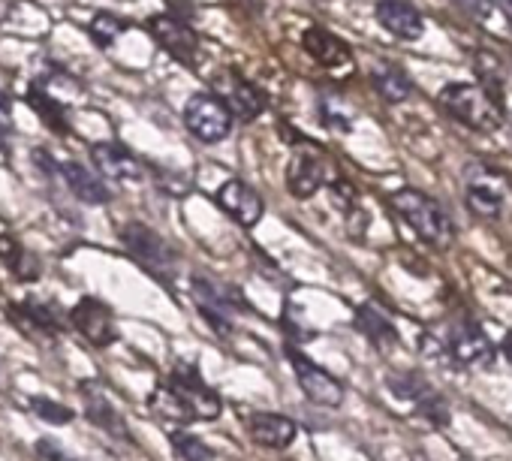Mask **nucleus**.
<instances>
[{"mask_svg": "<svg viewBox=\"0 0 512 461\" xmlns=\"http://www.w3.org/2000/svg\"><path fill=\"white\" fill-rule=\"evenodd\" d=\"M58 175L64 178V184L70 187V193L76 199H82L88 205H106L109 202V187L88 166H82L76 160H64V163H58Z\"/></svg>", "mask_w": 512, "mask_h": 461, "instance_id": "nucleus-21", "label": "nucleus"}, {"mask_svg": "<svg viewBox=\"0 0 512 461\" xmlns=\"http://www.w3.org/2000/svg\"><path fill=\"white\" fill-rule=\"evenodd\" d=\"M467 208L479 217H500L503 199H506V175L485 166L473 163L467 169V190H464Z\"/></svg>", "mask_w": 512, "mask_h": 461, "instance_id": "nucleus-10", "label": "nucleus"}, {"mask_svg": "<svg viewBox=\"0 0 512 461\" xmlns=\"http://www.w3.org/2000/svg\"><path fill=\"white\" fill-rule=\"evenodd\" d=\"M0 260H4V266L16 275V278H22V281H34L40 272H43V266L16 242V236H10V233H0Z\"/></svg>", "mask_w": 512, "mask_h": 461, "instance_id": "nucleus-25", "label": "nucleus"}, {"mask_svg": "<svg viewBox=\"0 0 512 461\" xmlns=\"http://www.w3.org/2000/svg\"><path fill=\"white\" fill-rule=\"evenodd\" d=\"M437 106L458 124L476 133H497L503 127V106L482 88L470 82H449L437 94Z\"/></svg>", "mask_w": 512, "mask_h": 461, "instance_id": "nucleus-2", "label": "nucleus"}, {"mask_svg": "<svg viewBox=\"0 0 512 461\" xmlns=\"http://www.w3.org/2000/svg\"><path fill=\"white\" fill-rule=\"evenodd\" d=\"M287 362H290V368H293V374L299 380V389L305 392V398L314 407L335 410V407L344 404V395H347L344 383L335 374H329L323 365H317L314 359H308L296 344H287Z\"/></svg>", "mask_w": 512, "mask_h": 461, "instance_id": "nucleus-5", "label": "nucleus"}, {"mask_svg": "<svg viewBox=\"0 0 512 461\" xmlns=\"http://www.w3.org/2000/svg\"><path fill=\"white\" fill-rule=\"evenodd\" d=\"M226 106L232 109L235 118L253 121V118H260V115L266 112L269 100H266V94H263L260 88H256L253 82L235 76L232 85H229V91H226Z\"/></svg>", "mask_w": 512, "mask_h": 461, "instance_id": "nucleus-23", "label": "nucleus"}, {"mask_svg": "<svg viewBox=\"0 0 512 461\" xmlns=\"http://www.w3.org/2000/svg\"><path fill=\"white\" fill-rule=\"evenodd\" d=\"M353 323L359 329V335L380 353V356H389L392 350H398L401 344V335H398V326L371 302L359 305L356 314H353Z\"/></svg>", "mask_w": 512, "mask_h": 461, "instance_id": "nucleus-16", "label": "nucleus"}, {"mask_svg": "<svg viewBox=\"0 0 512 461\" xmlns=\"http://www.w3.org/2000/svg\"><path fill=\"white\" fill-rule=\"evenodd\" d=\"M193 302L202 314V320L217 332V335H232L235 329V311L241 308V299L235 296V290L211 281V278H193Z\"/></svg>", "mask_w": 512, "mask_h": 461, "instance_id": "nucleus-8", "label": "nucleus"}, {"mask_svg": "<svg viewBox=\"0 0 512 461\" xmlns=\"http://www.w3.org/2000/svg\"><path fill=\"white\" fill-rule=\"evenodd\" d=\"M82 395H85V416L109 437L115 440H130V431H127V422L124 416L118 413V407L106 398L103 386L100 383H85L82 386Z\"/></svg>", "mask_w": 512, "mask_h": 461, "instance_id": "nucleus-18", "label": "nucleus"}, {"mask_svg": "<svg viewBox=\"0 0 512 461\" xmlns=\"http://www.w3.org/2000/svg\"><path fill=\"white\" fill-rule=\"evenodd\" d=\"M244 431L247 437L263 446V449H275V452H284L296 443L299 437V425L284 416V413H272V410H253L244 416Z\"/></svg>", "mask_w": 512, "mask_h": 461, "instance_id": "nucleus-11", "label": "nucleus"}, {"mask_svg": "<svg viewBox=\"0 0 512 461\" xmlns=\"http://www.w3.org/2000/svg\"><path fill=\"white\" fill-rule=\"evenodd\" d=\"M70 323L94 347H112L118 341V326H115L112 308L103 305L100 299H82L70 311Z\"/></svg>", "mask_w": 512, "mask_h": 461, "instance_id": "nucleus-13", "label": "nucleus"}, {"mask_svg": "<svg viewBox=\"0 0 512 461\" xmlns=\"http://www.w3.org/2000/svg\"><path fill=\"white\" fill-rule=\"evenodd\" d=\"M10 317H13V323H19V329H22L31 341L55 338V335L61 332L58 317L52 314V308H46V305H40V302L13 305V308H10Z\"/></svg>", "mask_w": 512, "mask_h": 461, "instance_id": "nucleus-22", "label": "nucleus"}, {"mask_svg": "<svg viewBox=\"0 0 512 461\" xmlns=\"http://www.w3.org/2000/svg\"><path fill=\"white\" fill-rule=\"evenodd\" d=\"M28 106L40 115V121H43L52 133H70L67 109H64V103H58L49 91L31 88V91H28Z\"/></svg>", "mask_w": 512, "mask_h": 461, "instance_id": "nucleus-26", "label": "nucleus"}, {"mask_svg": "<svg viewBox=\"0 0 512 461\" xmlns=\"http://www.w3.org/2000/svg\"><path fill=\"white\" fill-rule=\"evenodd\" d=\"M31 407H34V413H37L40 419H46V422H52V425H64V422L73 419V410L64 407V404H58V401H52V398H34Z\"/></svg>", "mask_w": 512, "mask_h": 461, "instance_id": "nucleus-32", "label": "nucleus"}, {"mask_svg": "<svg viewBox=\"0 0 512 461\" xmlns=\"http://www.w3.org/2000/svg\"><path fill=\"white\" fill-rule=\"evenodd\" d=\"M389 205L398 211V217L425 245H431L437 251H446L452 245L455 226H452L449 214L443 211V205L437 199H431L428 193H422L416 187H401L389 196Z\"/></svg>", "mask_w": 512, "mask_h": 461, "instance_id": "nucleus-1", "label": "nucleus"}, {"mask_svg": "<svg viewBox=\"0 0 512 461\" xmlns=\"http://www.w3.org/2000/svg\"><path fill=\"white\" fill-rule=\"evenodd\" d=\"M497 4H500V7H509V4H512V0H497Z\"/></svg>", "mask_w": 512, "mask_h": 461, "instance_id": "nucleus-38", "label": "nucleus"}, {"mask_svg": "<svg viewBox=\"0 0 512 461\" xmlns=\"http://www.w3.org/2000/svg\"><path fill=\"white\" fill-rule=\"evenodd\" d=\"M124 31H127V22L118 19L115 13H97V16L91 19V25H88V34H91V40H94L100 49H109Z\"/></svg>", "mask_w": 512, "mask_h": 461, "instance_id": "nucleus-28", "label": "nucleus"}, {"mask_svg": "<svg viewBox=\"0 0 512 461\" xmlns=\"http://www.w3.org/2000/svg\"><path fill=\"white\" fill-rule=\"evenodd\" d=\"M296 314H299V305H290V302H287V308H284V329H287V335H290L293 341H311V338H314V329L305 326Z\"/></svg>", "mask_w": 512, "mask_h": 461, "instance_id": "nucleus-33", "label": "nucleus"}, {"mask_svg": "<svg viewBox=\"0 0 512 461\" xmlns=\"http://www.w3.org/2000/svg\"><path fill=\"white\" fill-rule=\"evenodd\" d=\"M214 202H217L238 226H244V229L256 226V223L263 220V214H266L263 196L256 193L247 181H238V178L223 181V184L217 187V193H214Z\"/></svg>", "mask_w": 512, "mask_h": 461, "instance_id": "nucleus-12", "label": "nucleus"}, {"mask_svg": "<svg viewBox=\"0 0 512 461\" xmlns=\"http://www.w3.org/2000/svg\"><path fill=\"white\" fill-rule=\"evenodd\" d=\"M302 46L326 70H347V67H353L350 49L338 37H332L329 31H323V28H308L305 37H302Z\"/></svg>", "mask_w": 512, "mask_h": 461, "instance_id": "nucleus-20", "label": "nucleus"}, {"mask_svg": "<svg viewBox=\"0 0 512 461\" xmlns=\"http://www.w3.org/2000/svg\"><path fill=\"white\" fill-rule=\"evenodd\" d=\"M169 443H172L178 461H214V452H211L196 434H190V431H184V428L169 431Z\"/></svg>", "mask_w": 512, "mask_h": 461, "instance_id": "nucleus-27", "label": "nucleus"}, {"mask_svg": "<svg viewBox=\"0 0 512 461\" xmlns=\"http://www.w3.org/2000/svg\"><path fill=\"white\" fill-rule=\"evenodd\" d=\"M386 386H389V392L395 398L413 404V413L419 419H425L428 425H434V428H446L449 425V404H446V398L419 371H410V368L389 371L386 374Z\"/></svg>", "mask_w": 512, "mask_h": 461, "instance_id": "nucleus-4", "label": "nucleus"}, {"mask_svg": "<svg viewBox=\"0 0 512 461\" xmlns=\"http://www.w3.org/2000/svg\"><path fill=\"white\" fill-rule=\"evenodd\" d=\"M329 196H332V205L344 214V220H350L353 214H359V211H362V205H359V193H356V187H353L347 178L332 181V184H329Z\"/></svg>", "mask_w": 512, "mask_h": 461, "instance_id": "nucleus-31", "label": "nucleus"}, {"mask_svg": "<svg viewBox=\"0 0 512 461\" xmlns=\"http://www.w3.org/2000/svg\"><path fill=\"white\" fill-rule=\"evenodd\" d=\"M473 67H476V76L482 79V88L500 103V94H503V73H500V61L491 55V52H476L473 58ZM503 106V103H500Z\"/></svg>", "mask_w": 512, "mask_h": 461, "instance_id": "nucleus-29", "label": "nucleus"}, {"mask_svg": "<svg viewBox=\"0 0 512 461\" xmlns=\"http://www.w3.org/2000/svg\"><path fill=\"white\" fill-rule=\"evenodd\" d=\"M458 461H470V458H458Z\"/></svg>", "mask_w": 512, "mask_h": 461, "instance_id": "nucleus-39", "label": "nucleus"}, {"mask_svg": "<svg viewBox=\"0 0 512 461\" xmlns=\"http://www.w3.org/2000/svg\"><path fill=\"white\" fill-rule=\"evenodd\" d=\"M37 461H79L55 440H37Z\"/></svg>", "mask_w": 512, "mask_h": 461, "instance_id": "nucleus-34", "label": "nucleus"}, {"mask_svg": "<svg viewBox=\"0 0 512 461\" xmlns=\"http://www.w3.org/2000/svg\"><path fill=\"white\" fill-rule=\"evenodd\" d=\"M320 115H323V124L332 133H350L353 130V115L344 106V100L335 97V94H323L320 97Z\"/></svg>", "mask_w": 512, "mask_h": 461, "instance_id": "nucleus-30", "label": "nucleus"}, {"mask_svg": "<svg viewBox=\"0 0 512 461\" xmlns=\"http://www.w3.org/2000/svg\"><path fill=\"white\" fill-rule=\"evenodd\" d=\"M503 13L509 16V25H512V4H509V7H503Z\"/></svg>", "mask_w": 512, "mask_h": 461, "instance_id": "nucleus-37", "label": "nucleus"}, {"mask_svg": "<svg viewBox=\"0 0 512 461\" xmlns=\"http://www.w3.org/2000/svg\"><path fill=\"white\" fill-rule=\"evenodd\" d=\"M232 109L214 94H193L184 106V127L202 145H217L232 133Z\"/></svg>", "mask_w": 512, "mask_h": 461, "instance_id": "nucleus-6", "label": "nucleus"}, {"mask_svg": "<svg viewBox=\"0 0 512 461\" xmlns=\"http://www.w3.org/2000/svg\"><path fill=\"white\" fill-rule=\"evenodd\" d=\"M10 124H13V118H10V100H7L4 91H0V127L10 130Z\"/></svg>", "mask_w": 512, "mask_h": 461, "instance_id": "nucleus-35", "label": "nucleus"}, {"mask_svg": "<svg viewBox=\"0 0 512 461\" xmlns=\"http://www.w3.org/2000/svg\"><path fill=\"white\" fill-rule=\"evenodd\" d=\"M169 389L178 395L181 407L187 410L190 422H211L223 413V401L220 395L202 383L199 371L193 365H178L169 377H166Z\"/></svg>", "mask_w": 512, "mask_h": 461, "instance_id": "nucleus-7", "label": "nucleus"}, {"mask_svg": "<svg viewBox=\"0 0 512 461\" xmlns=\"http://www.w3.org/2000/svg\"><path fill=\"white\" fill-rule=\"evenodd\" d=\"M377 22L398 40H419L425 34L422 13L410 4V0H377Z\"/></svg>", "mask_w": 512, "mask_h": 461, "instance_id": "nucleus-17", "label": "nucleus"}, {"mask_svg": "<svg viewBox=\"0 0 512 461\" xmlns=\"http://www.w3.org/2000/svg\"><path fill=\"white\" fill-rule=\"evenodd\" d=\"M91 160L97 166L100 175H106L109 181H124V184H133V181H142L145 169L142 163L118 142H97L91 145Z\"/></svg>", "mask_w": 512, "mask_h": 461, "instance_id": "nucleus-15", "label": "nucleus"}, {"mask_svg": "<svg viewBox=\"0 0 512 461\" xmlns=\"http://www.w3.org/2000/svg\"><path fill=\"white\" fill-rule=\"evenodd\" d=\"M320 187H326V163L311 151L293 154L287 166V190L296 199H311Z\"/></svg>", "mask_w": 512, "mask_h": 461, "instance_id": "nucleus-19", "label": "nucleus"}, {"mask_svg": "<svg viewBox=\"0 0 512 461\" xmlns=\"http://www.w3.org/2000/svg\"><path fill=\"white\" fill-rule=\"evenodd\" d=\"M371 85L374 91L386 100V103H404L413 97V82L407 79L404 70H398L395 64H377L371 70Z\"/></svg>", "mask_w": 512, "mask_h": 461, "instance_id": "nucleus-24", "label": "nucleus"}, {"mask_svg": "<svg viewBox=\"0 0 512 461\" xmlns=\"http://www.w3.org/2000/svg\"><path fill=\"white\" fill-rule=\"evenodd\" d=\"M121 245L148 275H154L160 281H169L175 275L178 251L157 233V229H151L145 223H127L121 229Z\"/></svg>", "mask_w": 512, "mask_h": 461, "instance_id": "nucleus-3", "label": "nucleus"}, {"mask_svg": "<svg viewBox=\"0 0 512 461\" xmlns=\"http://www.w3.org/2000/svg\"><path fill=\"white\" fill-rule=\"evenodd\" d=\"M148 31L151 37L172 55L178 58L181 64H196V55H199V37L178 19L172 16H151L148 19Z\"/></svg>", "mask_w": 512, "mask_h": 461, "instance_id": "nucleus-14", "label": "nucleus"}, {"mask_svg": "<svg viewBox=\"0 0 512 461\" xmlns=\"http://www.w3.org/2000/svg\"><path fill=\"white\" fill-rule=\"evenodd\" d=\"M503 356H506V362L512 365V332L503 338Z\"/></svg>", "mask_w": 512, "mask_h": 461, "instance_id": "nucleus-36", "label": "nucleus"}, {"mask_svg": "<svg viewBox=\"0 0 512 461\" xmlns=\"http://www.w3.org/2000/svg\"><path fill=\"white\" fill-rule=\"evenodd\" d=\"M446 347H449V356L455 365H464V368H491L494 365V344L491 338L482 332V326L470 317H461L449 326V335H446Z\"/></svg>", "mask_w": 512, "mask_h": 461, "instance_id": "nucleus-9", "label": "nucleus"}]
</instances>
